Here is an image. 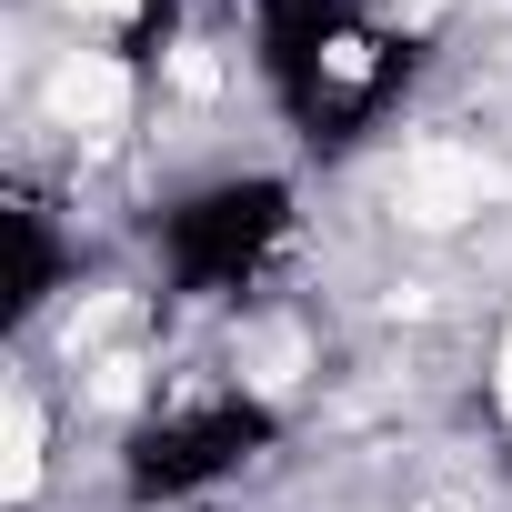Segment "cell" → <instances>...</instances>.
Returning <instances> with one entry per match:
<instances>
[{
  "mask_svg": "<svg viewBox=\"0 0 512 512\" xmlns=\"http://www.w3.org/2000/svg\"><path fill=\"white\" fill-rule=\"evenodd\" d=\"M51 111H61L71 131H111V121L131 111V71H121L111 51H81V61H61V81H51Z\"/></svg>",
  "mask_w": 512,
  "mask_h": 512,
  "instance_id": "7a4b0ae2",
  "label": "cell"
},
{
  "mask_svg": "<svg viewBox=\"0 0 512 512\" xmlns=\"http://www.w3.org/2000/svg\"><path fill=\"white\" fill-rule=\"evenodd\" d=\"M292 372H302V342H292V332H272V342H262V372H251V382H272V392H282Z\"/></svg>",
  "mask_w": 512,
  "mask_h": 512,
  "instance_id": "277c9868",
  "label": "cell"
},
{
  "mask_svg": "<svg viewBox=\"0 0 512 512\" xmlns=\"http://www.w3.org/2000/svg\"><path fill=\"white\" fill-rule=\"evenodd\" d=\"M392 11H402V21H432V11H442V0H392Z\"/></svg>",
  "mask_w": 512,
  "mask_h": 512,
  "instance_id": "8992f818",
  "label": "cell"
},
{
  "mask_svg": "<svg viewBox=\"0 0 512 512\" xmlns=\"http://www.w3.org/2000/svg\"><path fill=\"white\" fill-rule=\"evenodd\" d=\"M71 11H91V21H121V11H131V0H71Z\"/></svg>",
  "mask_w": 512,
  "mask_h": 512,
  "instance_id": "5b68a950",
  "label": "cell"
},
{
  "mask_svg": "<svg viewBox=\"0 0 512 512\" xmlns=\"http://www.w3.org/2000/svg\"><path fill=\"white\" fill-rule=\"evenodd\" d=\"M502 412H512V332H502Z\"/></svg>",
  "mask_w": 512,
  "mask_h": 512,
  "instance_id": "52a82bcc",
  "label": "cell"
},
{
  "mask_svg": "<svg viewBox=\"0 0 512 512\" xmlns=\"http://www.w3.org/2000/svg\"><path fill=\"white\" fill-rule=\"evenodd\" d=\"M482 201H492V171H482L472 151H422V161L402 171V211L432 221V231L462 221V211H482Z\"/></svg>",
  "mask_w": 512,
  "mask_h": 512,
  "instance_id": "6da1fadb",
  "label": "cell"
},
{
  "mask_svg": "<svg viewBox=\"0 0 512 512\" xmlns=\"http://www.w3.org/2000/svg\"><path fill=\"white\" fill-rule=\"evenodd\" d=\"M41 482V402L31 392H11V412H0V492H31Z\"/></svg>",
  "mask_w": 512,
  "mask_h": 512,
  "instance_id": "3957f363",
  "label": "cell"
}]
</instances>
